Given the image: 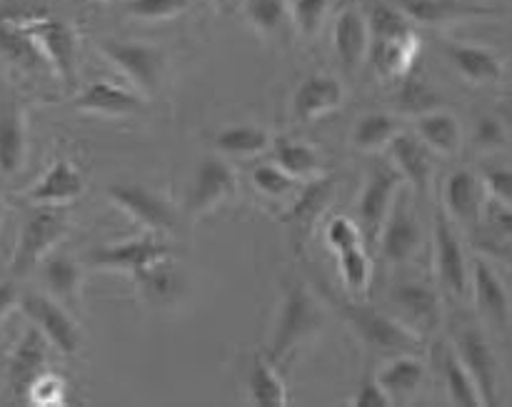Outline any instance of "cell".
I'll return each instance as SVG.
<instances>
[{
    "label": "cell",
    "instance_id": "cell-9",
    "mask_svg": "<svg viewBox=\"0 0 512 407\" xmlns=\"http://www.w3.org/2000/svg\"><path fill=\"white\" fill-rule=\"evenodd\" d=\"M238 190V180H235L233 168L220 158H205L200 160L198 170L193 175L188 193V210L193 215H205L220 203L230 200Z\"/></svg>",
    "mask_w": 512,
    "mask_h": 407
},
{
    "label": "cell",
    "instance_id": "cell-43",
    "mask_svg": "<svg viewBox=\"0 0 512 407\" xmlns=\"http://www.w3.org/2000/svg\"><path fill=\"white\" fill-rule=\"evenodd\" d=\"M253 183L263 195H270V198H283V195H288L290 190L295 188L298 180L273 163V165H258V168L253 170Z\"/></svg>",
    "mask_w": 512,
    "mask_h": 407
},
{
    "label": "cell",
    "instance_id": "cell-31",
    "mask_svg": "<svg viewBox=\"0 0 512 407\" xmlns=\"http://www.w3.org/2000/svg\"><path fill=\"white\" fill-rule=\"evenodd\" d=\"M135 280H138L145 298L153 300V303H173V300L183 293V278H180L178 270L170 263H165V260H158V263L138 270V273H135Z\"/></svg>",
    "mask_w": 512,
    "mask_h": 407
},
{
    "label": "cell",
    "instance_id": "cell-8",
    "mask_svg": "<svg viewBox=\"0 0 512 407\" xmlns=\"http://www.w3.org/2000/svg\"><path fill=\"white\" fill-rule=\"evenodd\" d=\"M455 348H458L455 353H458L460 363L465 365L475 388H478L480 403L495 405V400H498V365H495V355L488 340L483 338L478 328H465L455 338Z\"/></svg>",
    "mask_w": 512,
    "mask_h": 407
},
{
    "label": "cell",
    "instance_id": "cell-37",
    "mask_svg": "<svg viewBox=\"0 0 512 407\" xmlns=\"http://www.w3.org/2000/svg\"><path fill=\"white\" fill-rule=\"evenodd\" d=\"M365 23H368V33L370 38H373V43H380V40H395L413 30L410 28V20L405 18L398 8L385 3H375L373 8H370Z\"/></svg>",
    "mask_w": 512,
    "mask_h": 407
},
{
    "label": "cell",
    "instance_id": "cell-6",
    "mask_svg": "<svg viewBox=\"0 0 512 407\" xmlns=\"http://www.w3.org/2000/svg\"><path fill=\"white\" fill-rule=\"evenodd\" d=\"M100 50L143 93H153L158 88L160 73H163V53L158 48L145 43H133V40L108 38L100 40Z\"/></svg>",
    "mask_w": 512,
    "mask_h": 407
},
{
    "label": "cell",
    "instance_id": "cell-15",
    "mask_svg": "<svg viewBox=\"0 0 512 407\" xmlns=\"http://www.w3.org/2000/svg\"><path fill=\"white\" fill-rule=\"evenodd\" d=\"M333 45L345 73H355L365 60L370 45L368 23L358 8H345L333 28Z\"/></svg>",
    "mask_w": 512,
    "mask_h": 407
},
{
    "label": "cell",
    "instance_id": "cell-46",
    "mask_svg": "<svg viewBox=\"0 0 512 407\" xmlns=\"http://www.w3.org/2000/svg\"><path fill=\"white\" fill-rule=\"evenodd\" d=\"M328 243L335 253H340V250H348L353 245H363V235H360V228L353 220L335 218L328 225Z\"/></svg>",
    "mask_w": 512,
    "mask_h": 407
},
{
    "label": "cell",
    "instance_id": "cell-27",
    "mask_svg": "<svg viewBox=\"0 0 512 407\" xmlns=\"http://www.w3.org/2000/svg\"><path fill=\"white\" fill-rule=\"evenodd\" d=\"M473 288H475V300H478V308L483 310L490 320H495L498 325H508V320H510L508 293H505L503 283H500L498 275L493 273V268H490L485 260H475Z\"/></svg>",
    "mask_w": 512,
    "mask_h": 407
},
{
    "label": "cell",
    "instance_id": "cell-45",
    "mask_svg": "<svg viewBox=\"0 0 512 407\" xmlns=\"http://www.w3.org/2000/svg\"><path fill=\"white\" fill-rule=\"evenodd\" d=\"M328 193H330V183H323V180H315V183H310L308 188H305V193L298 198V203H295L293 218H298V220L313 218V215L325 205Z\"/></svg>",
    "mask_w": 512,
    "mask_h": 407
},
{
    "label": "cell",
    "instance_id": "cell-29",
    "mask_svg": "<svg viewBox=\"0 0 512 407\" xmlns=\"http://www.w3.org/2000/svg\"><path fill=\"white\" fill-rule=\"evenodd\" d=\"M418 135L430 150H438L443 155L458 153L460 140H463V130H460L458 118L450 113H435V110L420 115Z\"/></svg>",
    "mask_w": 512,
    "mask_h": 407
},
{
    "label": "cell",
    "instance_id": "cell-19",
    "mask_svg": "<svg viewBox=\"0 0 512 407\" xmlns=\"http://www.w3.org/2000/svg\"><path fill=\"white\" fill-rule=\"evenodd\" d=\"M398 10L408 20L423 25L453 23V20L478 18V15L493 13L485 5L468 3V0H398Z\"/></svg>",
    "mask_w": 512,
    "mask_h": 407
},
{
    "label": "cell",
    "instance_id": "cell-25",
    "mask_svg": "<svg viewBox=\"0 0 512 407\" xmlns=\"http://www.w3.org/2000/svg\"><path fill=\"white\" fill-rule=\"evenodd\" d=\"M418 48V35L410 30V33L400 35V38L395 40H380V43H373V55H370V60H373L375 70H378L383 78H398V75H408V70L413 68Z\"/></svg>",
    "mask_w": 512,
    "mask_h": 407
},
{
    "label": "cell",
    "instance_id": "cell-28",
    "mask_svg": "<svg viewBox=\"0 0 512 407\" xmlns=\"http://www.w3.org/2000/svg\"><path fill=\"white\" fill-rule=\"evenodd\" d=\"M0 60L23 70H35L43 60L28 30L5 15H0Z\"/></svg>",
    "mask_w": 512,
    "mask_h": 407
},
{
    "label": "cell",
    "instance_id": "cell-47",
    "mask_svg": "<svg viewBox=\"0 0 512 407\" xmlns=\"http://www.w3.org/2000/svg\"><path fill=\"white\" fill-rule=\"evenodd\" d=\"M355 407H390L388 395L380 388L378 378H375L373 370H365V378L360 380V388L353 398Z\"/></svg>",
    "mask_w": 512,
    "mask_h": 407
},
{
    "label": "cell",
    "instance_id": "cell-32",
    "mask_svg": "<svg viewBox=\"0 0 512 407\" xmlns=\"http://www.w3.org/2000/svg\"><path fill=\"white\" fill-rule=\"evenodd\" d=\"M268 145V133L253 128V125H233V128L220 130L215 138V148L225 155H235V158H253V155L265 153Z\"/></svg>",
    "mask_w": 512,
    "mask_h": 407
},
{
    "label": "cell",
    "instance_id": "cell-14",
    "mask_svg": "<svg viewBox=\"0 0 512 407\" xmlns=\"http://www.w3.org/2000/svg\"><path fill=\"white\" fill-rule=\"evenodd\" d=\"M45 363H48V340L38 328H30L13 350L8 363V380L13 395L25 400L28 388L35 383L38 375L45 373Z\"/></svg>",
    "mask_w": 512,
    "mask_h": 407
},
{
    "label": "cell",
    "instance_id": "cell-22",
    "mask_svg": "<svg viewBox=\"0 0 512 407\" xmlns=\"http://www.w3.org/2000/svg\"><path fill=\"white\" fill-rule=\"evenodd\" d=\"M390 155H393L395 170L403 175L405 180L415 185V190L423 193L428 188L430 170H433V163H430V148L420 138H413V135L398 133L393 140H390Z\"/></svg>",
    "mask_w": 512,
    "mask_h": 407
},
{
    "label": "cell",
    "instance_id": "cell-24",
    "mask_svg": "<svg viewBox=\"0 0 512 407\" xmlns=\"http://www.w3.org/2000/svg\"><path fill=\"white\" fill-rule=\"evenodd\" d=\"M75 108L100 115H133L143 108V100L130 90L98 80V83H90L85 93L75 98Z\"/></svg>",
    "mask_w": 512,
    "mask_h": 407
},
{
    "label": "cell",
    "instance_id": "cell-7",
    "mask_svg": "<svg viewBox=\"0 0 512 407\" xmlns=\"http://www.w3.org/2000/svg\"><path fill=\"white\" fill-rule=\"evenodd\" d=\"M25 318L45 335L50 345L63 355H75L80 348V333L73 320L68 318L63 305L50 295L28 293L20 303Z\"/></svg>",
    "mask_w": 512,
    "mask_h": 407
},
{
    "label": "cell",
    "instance_id": "cell-12",
    "mask_svg": "<svg viewBox=\"0 0 512 407\" xmlns=\"http://www.w3.org/2000/svg\"><path fill=\"white\" fill-rule=\"evenodd\" d=\"M170 255V248L165 243H158L155 238H140L130 240V243L110 245V248H95L88 253V263L93 268H108V270H128V273H138V270L148 268V265L165 260Z\"/></svg>",
    "mask_w": 512,
    "mask_h": 407
},
{
    "label": "cell",
    "instance_id": "cell-51",
    "mask_svg": "<svg viewBox=\"0 0 512 407\" xmlns=\"http://www.w3.org/2000/svg\"><path fill=\"white\" fill-rule=\"evenodd\" d=\"M215 5H218V8H230V0H213Z\"/></svg>",
    "mask_w": 512,
    "mask_h": 407
},
{
    "label": "cell",
    "instance_id": "cell-2",
    "mask_svg": "<svg viewBox=\"0 0 512 407\" xmlns=\"http://www.w3.org/2000/svg\"><path fill=\"white\" fill-rule=\"evenodd\" d=\"M320 328V313L315 308L313 298L308 295V290L303 285H290L285 290L283 310H280L278 328H275L273 343H270L268 360L270 363H278L283 355H288L295 345H300L303 340H308L310 335L318 333Z\"/></svg>",
    "mask_w": 512,
    "mask_h": 407
},
{
    "label": "cell",
    "instance_id": "cell-36",
    "mask_svg": "<svg viewBox=\"0 0 512 407\" xmlns=\"http://www.w3.org/2000/svg\"><path fill=\"white\" fill-rule=\"evenodd\" d=\"M398 135V120L393 115L370 113L355 125L353 140L360 150H378Z\"/></svg>",
    "mask_w": 512,
    "mask_h": 407
},
{
    "label": "cell",
    "instance_id": "cell-33",
    "mask_svg": "<svg viewBox=\"0 0 512 407\" xmlns=\"http://www.w3.org/2000/svg\"><path fill=\"white\" fill-rule=\"evenodd\" d=\"M273 160L278 168H283L285 173L293 175L295 180L298 178H310V175L318 173L320 160L318 153L313 148L303 143H295V140L280 138L273 148Z\"/></svg>",
    "mask_w": 512,
    "mask_h": 407
},
{
    "label": "cell",
    "instance_id": "cell-10",
    "mask_svg": "<svg viewBox=\"0 0 512 407\" xmlns=\"http://www.w3.org/2000/svg\"><path fill=\"white\" fill-rule=\"evenodd\" d=\"M108 198L118 205L120 210L130 215L135 223L143 228L153 230V233H165L173 230L175 215L165 200H160L153 190L143 188V185H110Z\"/></svg>",
    "mask_w": 512,
    "mask_h": 407
},
{
    "label": "cell",
    "instance_id": "cell-16",
    "mask_svg": "<svg viewBox=\"0 0 512 407\" xmlns=\"http://www.w3.org/2000/svg\"><path fill=\"white\" fill-rule=\"evenodd\" d=\"M420 245V228L413 210L405 205L390 208L385 218L383 230H380V250L390 263H405L415 255Z\"/></svg>",
    "mask_w": 512,
    "mask_h": 407
},
{
    "label": "cell",
    "instance_id": "cell-50",
    "mask_svg": "<svg viewBox=\"0 0 512 407\" xmlns=\"http://www.w3.org/2000/svg\"><path fill=\"white\" fill-rule=\"evenodd\" d=\"M18 295L20 293L15 280H3V283H0V320L18 305Z\"/></svg>",
    "mask_w": 512,
    "mask_h": 407
},
{
    "label": "cell",
    "instance_id": "cell-39",
    "mask_svg": "<svg viewBox=\"0 0 512 407\" xmlns=\"http://www.w3.org/2000/svg\"><path fill=\"white\" fill-rule=\"evenodd\" d=\"M398 105L403 113L425 115V113H430V110L438 108L440 98L428 83H423L420 78H408L398 93Z\"/></svg>",
    "mask_w": 512,
    "mask_h": 407
},
{
    "label": "cell",
    "instance_id": "cell-21",
    "mask_svg": "<svg viewBox=\"0 0 512 407\" xmlns=\"http://www.w3.org/2000/svg\"><path fill=\"white\" fill-rule=\"evenodd\" d=\"M443 50L453 68L470 83H498L503 78V63L493 50L463 43H448Z\"/></svg>",
    "mask_w": 512,
    "mask_h": 407
},
{
    "label": "cell",
    "instance_id": "cell-30",
    "mask_svg": "<svg viewBox=\"0 0 512 407\" xmlns=\"http://www.w3.org/2000/svg\"><path fill=\"white\" fill-rule=\"evenodd\" d=\"M248 393L253 405L258 407H283L288 403L283 380L275 373L273 363L268 358H263V355H258L253 360V368H250L248 375Z\"/></svg>",
    "mask_w": 512,
    "mask_h": 407
},
{
    "label": "cell",
    "instance_id": "cell-35",
    "mask_svg": "<svg viewBox=\"0 0 512 407\" xmlns=\"http://www.w3.org/2000/svg\"><path fill=\"white\" fill-rule=\"evenodd\" d=\"M43 283L50 298L73 300L80 288V268L70 258H48L43 263Z\"/></svg>",
    "mask_w": 512,
    "mask_h": 407
},
{
    "label": "cell",
    "instance_id": "cell-26",
    "mask_svg": "<svg viewBox=\"0 0 512 407\" xmlns=\"http://www.w3.org/2000/svg\"><path fill=\"white\" fill-rule=\"evenodd\" d=\"M393 303L408 315L413 325L425 330H433L440 320V300L430 288L420 283H403L393 288Z\"/></svg>",
    "mask_w": 512,
    "mask_h": 407
},
{
    "label": "cell",
    "instance_id": "cell-5",
    "mask_svg": "<svg viewBox=\"0 0 512 407\" xmlns=\"http://www.w3.org/2000/svg\"><path fill=\"white\" fill-rule=\"evenodd\" d=\"M403 175L388 165H378L370 173L368 183H365L363 195L358 203V218H360V235L365 238L368 248H375L383 230L385 218H388L390 208H393L395 193H398Z\"/></svg>",
    "mask_w": 512,
    "mask_h": 407
},
{
    "label": "cell",
    "instance_id": "cell-49",
    "mask_svg": "<svg viewBox=\"0 0 512 407\" xmlns=\"http://www.w3.org/2000/svg\"><path fill=\"white\" fill-rule=\"evenodd\" d=\"M475 140L485 148H493V145L505 143V128L498 118L488 115V118L478 120V128H475Z\"/></svg>",
    "mask_w": 512,
    "mask_h": 407
},
{
    "label": "cell",
    "instance_id": "cell-11",
    "mask_svg": "<svg viewBox=\"0 0 512 407\" xmlns=\"http://www.w3.org/2000/svg\"><path fill=\"white\" fill-rule=\"evenodd\" d=\"M435 268L443 288L455 298H463L468 288V265H465L463 245L445 213L435 215Z\"/></svg>",
    "mask_w": 512,
    "mask_h": 407
},
{
    "label": "cell",
    "instance_id": "cell-3",
    "mask_svg": "<svg viewBox=\"0 0 512 407\" xmlns=\"http://www.w3.org/2000/svg\"><path fill=\"white\" fill-rule=\"evenodd\" d=\"M343 318L353 325L355 333L375 350H385V353H413L420 348V338L408 328V325L398 323L395 318L378 313L370 305H353L345 303L340 308Z\"/></svg>",
    "mask_w": 512,
    "mask_h": 407
},
{
    "label": "cell",
    "instance_id": "cell-18",
    "mask_svg": "<svg viewBox=\"0 0 512 407\" xmlns=\"http://www.w3.org/2000/svg\"><path fill=\"white\" fill-rule=\"evenodd\" d=\"M85 183L80 170L75 168L70 160H55L48 168V173L33 185L30 190V200L38 205H60L70 203V200H78L83 195Z\"/></svg>",
    "mask_w": 512,
    "mask_h": 407
},
{
    "label": "cell",
    "instance_id": "cell-40",
    "mask_svg": "<svg viewBox=\"0 0 512 407\" xmlns=\"http://www.w3.org/2000/svg\"><path fill=\"white\" fill-rule=\"evenodd\" d=\"M65 395H68V385H65V380L45 370V373L38 375L35 383L30 385L25 400H30V403L40 407H55L65 403Z\"/></svg>",
    "mask_w": 512,
    "mask_h": 407
},
{
    "label": "cell",
    "instance_id": "cell-48",
    "mask_svg": "<svg viewBox=\"0 0 512 407\" xmlns=\"http://www.w3.org/2000/svg\"><path fill=\"white\" fill-rule=\"evenodd\" d=\"M483 185L498 203L510 205L512 200V173L508 168H485Z\"/></svg>",
    "mask_w": 512,
    "mask_h": 407
},
{
    "label": "cell",
    "instance_id": "cell-44",
    "mask_svg": "<svg viewBox=\"0 0 512 407\" xmlns=\"http://www.w3.org/2000/svg\"><path fill=\"white\" fill-rule=\"evenodd\" d=\"M325 10H328V0H295L293 18L305 35H313L323 23Z\"/></svg>",
    "mask_w": 512,
    "mask_h": 407
},
{
    "label": "cell",
    "instance_id": "cell-20",
    "mask_svg": "<svg viewBox=\"0 0 512 407\" xmlns=\"http://www.w3.org/2000/svg\"><path fill=\"white\" fill-rule=\"evenodd\" d=\"M443 195L448 213L453 218L468 225L478 223L485 205V185L480 183L478 175L470 173V170H455L448 178V183H445Z\"/></svg>",
    "mask_w": 512,
    "mask_h": 407
},
{
    "label": "cell",
    "instance_id": "cell-13",
    "mask_svg": "<svg viewBox=\"0 0 512 407\" xmlns=\"http://www.w3.org/2000/svg\"><path fill=\"white\" fill-rule=\"evenodd\" d=\"M345 88L333 75H310L298 85L293 95V113L300 123L323 118L325 113H333L343 105Z\"/></svg>",
    "mask_w": 512,
    "mask_h": 407
},
{
    "label": "cell",
    "instance_id": "cell-23",
    "mask_svg": "<svg viewBox=\"0 0 512 407\" xmlns=\"http://www.w3.org/2000/svg\"><path fill=\"white\" fill-rule=\"evenodd\" d=\"M375 378H378L380 388L388 395L390 405H403L405 400L418 393L420 383L425 378V365L418 358L405 353L400 358L390 360Z\"/></svg>",
    "mask_w": 512,
    "mask_h": 407
},
{
    "label": "cell",
    "instance_id": "cell-4",
    "mask_svg": "<svg viewBox=\"0 0 512 407\" xmlns=\"http://www.w3.org/2000/svg\"><path fill=\"white\" fill-rule=\"evenodd\" d=\"M65 233H68V223L58 213L38 210V213L28 215V220L20 228V238L13 253V265H10L13 275L20 278V275H28L30 270L38 268L43 263L45 253H50L53 245Z\"/></svg>",
    "mask_w": 512,
    "mask_h": 407
},
{
    "label": "cell",
    "instance_id": "cell-41",
    "mask_svg": "<svg viewBox=\"0 0 512 407\" xmlns=\"http://www.w3.org/2000/svg\"><path fill=\"white\" fill-rule=\"evenodd\" d=\"M285 0H248L245 13L260 33H275L285 20Z\"/></svg>",
    "mask_w": 512,
    "mask_h": 407
},
{
    "label": "cell",
    "instance_id": "cell-17",
    "mask_svg": "<svg viewBox=\"0 0 512 407\" xmlns=\"http://www.w3.org/2000/svg\"><path fill=\"white\" fill-rule=\"evenodd\" d=\"M28 153V138H25V118L18 103L0 105V175L13 178L20 173Z\"/></svg>",
    "mask_w": 512,
    "mask_h": 407
},
{
    "label": "cell",
    "instance_id": "cell-1",
    "mask_svg": "<svg viewBox=\"0 0 512 407\" xmlns=\"http://www.w3.org/2000/svg\"><path fill=\"white\" fill-rule=\"evenodd\" d=\"M5 18H13L15 23L28 30L30 38L38 45L43 60H48L53 73L65 85H75V65H78V45L75 35L63 20L50 18L48 13H5Z\"/></svg>",
    "mask_w": 512,
    "mask_h": 407
},
{
    "label": "cell",
    "instance_id": "cell-42",
    "mask_svg": "<svg viewBox=\"0 0 512 407\" xmlns=\"http://www.w3.org/2000/svg\"><path fill=\"white\" fill-rule=\"evenodd\" d=\"M190 8V0H128L125 10L138 20H165Z\"/></svg>",
    "mask_w": 512,
    "mask_h": 407
},
{
    "label": "cell",
    "instance_id": "cell-34",
    "mask_svg": "<svg viewBox=\"0 0 512 407\" xmlns=\"http://www.w3.org/2000/svg\"><path fill=\"white\" fill-rule=\"evenodd\" d=\"M443 373H445V383H448L450 400H453L455 405L458 407H483V403H480L478 388H475L473 378H470V373L465 370V365L460 363V358L455 350H445Z\"/></svg>",
    "mask_w": 512,
    "mask_h": 407
},
{
    "label": "cell",
    "instance_id": "cell-38",
    "mask_svg": "<svg viewBox=\"0 0 512 407\" xmlns=\"http://www.w3.org/2000/svg\"><path fill=\"white\" fill-rule=\"evenodd\" d=\"M340 273H343L345 285L353 293H363L370 283V255L365 245H353L348 250H340Z\"/></svg>",
    "mask_w": 512,
    "mask_h": 407
}]
</instances>
